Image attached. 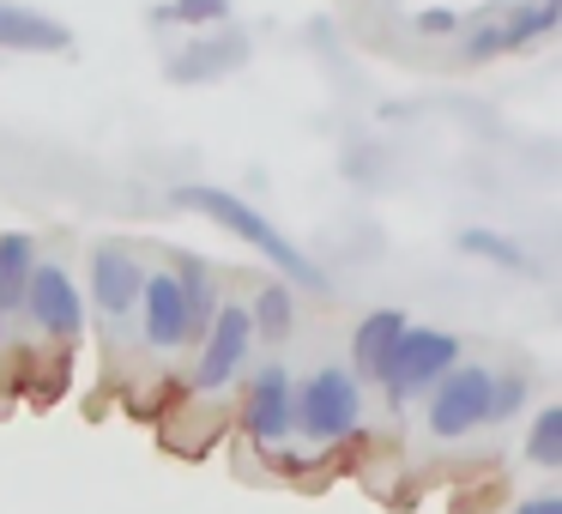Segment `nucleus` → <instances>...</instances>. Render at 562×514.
Wrapping results in <instances>:
<instances>
[{
    "instance_id": "nucleus-3",
    "label": "nucleus",
    "mask_w": 562,
    "mask_h": 514,
    "mask_svg": "<svg viewBox=\"0 0 562 514\" xmlns=\"http://www.w3.org/2000/svg\"><path fill=\"white\" fill-rule=\"evenodd\" d=\"M357 417H363V388H357L351 369H315L303 381V393L291 400V424H303L315 442L351 436Z\"/></svg>"
},
{
    "instance_id": "nucleus-2",
    "label": "nucleus",
    "mask_w": 562,
    "mask_h": 514,
    "mask_svg": "<svg viewBox=\"0 0 562 514\" xmlns=\"http://www.w3.org/2000/svg\"><path fill=\"white\" fill-rule=\"evenodd\" d=\"M460 364V339L441 327H405L400 345H393L387 369H381V388H387L393 405H405L417 388H436L448 369Z\"/></svg>"
},
{
    "instance_id": "nucleus-4",
    "label": "nucleus",
    "mask_w": 562,
    "mask_h": 514,
    "mask_svg": "<svg viewBox=\"0 0 562 514\" xmlns=\"http://www.w3.org/2000/svg\"><path fill=\"white\" fill-rule=\"evenodd\" d=\"M490 369L465 364V369H448V376L436 381V400H429V429H436L441 442H460L472 436L477 424L490 417Z\"/></svg>"
},
{
    "instance_id": "nucleus-20",
    "label": "nucleus",
    "mask_w": 562,
    "mask_h": 514,
    "mask_svg": "<svg viewBox=\"0 0 562 514\" xmlns=\"http://www.w3.org/2000/svg\"><path fill=\"white\" fill-rule=\"evenodd\" d=\"M514 514H562V502L557 496H532V502H520Z\"/></svg>"
},
{
    "instance_id": "nucleus-8",
    "label": "nucleus",
    "mask_w": 562,
    "mask_h": 514,
    "mask_svg": "<svg viewBox=\"0 0 562 514\" xmlns=\"http://www.w3.org/2000/svg\"><path fill=\"white\" fill-rule=\"evenodd\" d=\"M139 303H146V339L158 345V351H170V345H188V291L176 272H158V279L139 284Z\"/></svg>"
},
{
    "instance_id": "nucleus-9",
    "label": "nucleus",
    "mask_w": 562,
    "mask_h": 514,
    "mask_svg": "<svg viewBox=\"0 0 562 514\" xmlns=\"http://www.w3.org/2000/svg\"><path fill=\"white\" fill-rule=\"evenodd\" d=\"M139 284H146V272H139V260L127 255V248L103 243L98 255H91V291H98L103 315H127V309L139 303Z\"/></svg>"
},
{
    "instance_id": "nucleus-14",
    "label": "nucleus",
    "mask_w": 562,
    "mask_h": 514,
    "mask_svg": "<svg viewBox=\"0 0 562 514\" xmlns=\"http://www.w3.org/2000/svg\"><path fill=\"white\" fill-rule=\"evenodd\" d=\"M526 460L532 466H562V405L538 412L532 436H526Z\"/></svg>"
},
{
    "instance_id": "nucleus-13",
    "label": "nucleus",
    "mask_w": 562,
    "mask_h": 514,
    "mask_svg": "<svg viewBox=\"0 0 562 514\" xmlns=\"http://www.w3.org/2000/svg\"><path fill=\"white\" fill-rule=\"evenodd\" d=\"M31 267H37V243L25 231L0 236V315L25 303V284H31Z\"/></svg>"
},
{
    "instance_id": "nucleus-16",
    "label": "nucleus",
    "mask_w": 562,
    "mask_h": 514,
    "mask_svg": "<svg viewBox=\"0 0 562 514\" xmlns=\"http://www.w3.org/2000/svg\"><path fill=\"white\" fill-rule=\"evenodd\" d=\"M248 321H255V333H272V339H279V333L291 327V291H284V284H267L260 303L248 309Z\"/></svg>"
},
{
    "instance_id": "nucleus-1",
    "label": "nucleus",
    "mask_w": 562,
    "mask_h": 514,
    "mask_svg": "<svg viewBox=\"0 0 562 514\" xmlns=\"http://www.w3.org/2000/svg\"><path fill=\"white\" fill-rule=\"evenodd\" d=\"M176 206H188V212H206L212 224H224L231 236H243L255 255H267L272 267L284 272V279H296V284H315L321 279V267L303 255L296 243H284V231L272 219H260L255 206H248L243 194H224V188H176Z\"/></svg>"
},
{
    "instance_id": "nucleus-7",
    "label": "nucleus",
    "mask_w": 562,
    "mask_h": 514,
    "mask_svg": "<svg viewBox=\"0 0 562 514\" xmlns=\"http://www.w3.org/2000/svg\"><path fill=\"white\" fill-rule=\"evenodd\" d=\"M243 424H248V436H255L260 448H279V442L291 436V376H284L279 364H267L255 381H248Z\"/></svg>"
},
{
    "instance_id": "nucleus-21",
    "label": "nucleus",
    "mask_w": 562,
    "mask_h": 514,
    "mask_svg": "<svg viewBox=\"0 0 562 514\" xmlns=\"http://www.w3.org/2000/svg\"><path fill=\"white\" fill-rule=\"evenodd\" d=\"M417 25H424V31H453V25H460V19H453V13H441V7H436V13H424V19H417Z\"/></svg>"
},
{
    "instance_id": "nucleus-10",
    "label": "nucleus",
    "mask_w": 562,
    "mask_h": 514,
    "mask_svg": "<svg viewBox=\"0 0 562 514\" xmlns=\"http://www.w3.org/2000/svg\"><path fill=\"white\" fill-rule=\"evenodd\" d=\"M557 19H562V0H538L526 13H508L502 25L477 31V37L465 43V55H472V62H490V55H502V49H520V43H532V37H550Z\"/></svg>"
},
{
    "instance_id": "nucleus-18",
    "label": "nucleus",
    "mask_w": 562,
    "mask_h": 514,
    "mask_svg": "<svg viewBox=\"0 0 562 514\" xmlns=\"http://www.w3.org/2000/svg\"><path fill=\"white\" fill-rule=\"evenodd\" d=\"M520 405H526V381H520V376L490 381V417H514Z\"/></svg>"
},
{
    "instance_id": "nucleus-5",
    "label": "nucleus",
    "mask_w": 562,
    "mask_h": 514,
    "mask_svg": "<svg viewBox=\"0 0 562 514\" xmlns=\"http://www.w3.org/2000/svg\"><path fill=\"white\" fill-rule=\"evenodd\" d=\"M248 345H255V321H248L243 303H224L218 315L206 321V351H200V369H194V388L200 393H218L236 381V369H243Z\"/></svg>"
},
{
    "instance_id": "nucleus-6",
    "label": "nucleus",
    "mask_w": 562,
    "mask_h": 514,
    "mask_svg": "<svg viewBox=\"0 0 562 514\" xmlns=\"http://www.w3.org/2000/svg\"><path fill=\"white\" fill-rule=\"evenodd\" d=\"M19 309H31V321L43 333H55V339H79V327H86V303H79L74 279L61 267H31V284H25V303Z\"/></svg>"
},
{
    "instance_id": "nucleus-17",
    "label": "nucleus",
    "mask_w": 562,
    "mask_h": 514,
    "mask_svg": "<svg viewBox=\"0 0 562 514\" xmlns=\"http://www.w3.org/2000/svg\"><path fill=\"white\" fill-rule=\"evenodd\" d=\"M176 279H182V291H188V327L200 333V327L212 321V284L200 279V267H182Z\"/></svg>"
},
{
    "instance_id": "nucleus-11",
    "label": "nucleus",
    "mask_w": 562,
    "mask_h": 514,
    "mask_svg": "<svg viewBox=\"0 0 562 514\" xmlns=\"http://www.w3.org/2000/svg\"><path fill=\"white\" fill-rule=\"evenodd\" d=\"M74 43V31L61 19H43L19 0H0V49H31V55H61Z\"/></svg>"
},
{
    "instance_id": "nucleus-12",
    "label": "nucleus",
    "mask_w": 562,
    "mask_h": 514,
    "mask_svg": "<svg viewBox=\"0 0 562 514\" xmlns=\"http://www.w3.org/2000/svg\"><path fill=\"white\" fill-rule=\"evenodd\" d=\"M405 327H412V321H405L400 309H375V315L357 321V333H351V364H357V376H381Z\"/></svg>"
},
{
    "instance_id": "nucleus-19",
    "label": "nucleus",
    "mask_w": 562,
    "mask_h": 514,
    "mask_svg": "<svg viewBox=\"0 0 562 514\" xmlns=\"http://www.w3.org/2000/svg\"><path fill=\"white\" fill-rule=\"evenodd\" d=\"M158 19H224V0H182V7H170Z\"/></svg>"
},
{
    "instance_id": "nucleus-15",
    "label": "nucleus",
    "mask_w": 562,
    "mask_h": 514,
    "mask_svg": "<svg viewBox=\"0 0 562 514\" xmlns=\"http://www.w3.org/2000/svg\"><path fill=\"white\" fill-rule=\"evenodd\" d=\"M460 248H465V255H484V260H496V267L532 272V260H526L520 248L508 243V236H496V231H460Z\"/></svg>"
}]
</instances>
